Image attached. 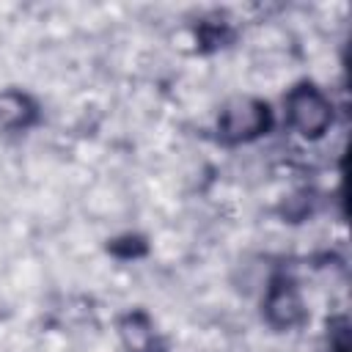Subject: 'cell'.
Listing matches in <instances>:
<instances>
[{
    "label": "cell",
    "instance_id": "obj_1",
    "mask_svg": "<svg viewBox=\"0 0 352 352\" xmlns=\"http://www.w3.org/2000/svg\"><path fill=\"white\" fill-rule=\"evenodd\" d=\"M283 121L302 140H322L336 121V110L316 82L302 80L283 96Z\"/></svg>",
    "mask_w": 352,
    "mask_h": 352
},
{
    "label": "cell",
    "instance_id": "obj_2",
    "mask_svg": "<svg viewBox=\"0 0 352 352\" xmlns=\"http://www.w3.org/2000/svg\"><path fill=\"white\" fill-rule=\"evenodd\" d=\"M272 129V107L258 96H234L228 99L214 121L217 140L223 146H245L264 138Z\"/></svg>",
    "mask_w": 352,
    "mask_h": 352
},
{
    "label": "cell",
    "instance_id": "obj_3",
    "mask_svg": "<svg viewBox=\"0 0 352 352\" xmlns=\"http://www.w3.org/2000/svg\"><path fill=\"white\" fill-rule=\"evenodd\" d=\"M261 319L275 330V333H289L305 324L308 308L302 300L300 286L289 275H272L270 283L264 286L261 297Z\"/></svg>",
    "mask_w": 352,
    "mask_h": 352
},
{
    "label": "cell",
    "instance_id": "obj_4",
    "mask_svg": "<svg viewBox=\"0 0 352 352\" xmlns=\"http://www.w3.org/2000/svg\"><path fill=\"white\" fill-rule=\"evenodd\" d=\"M41 121L38 102L22 88H0V132L25 135Z\"/></svg>",
    "mask_w": 352,
    "mask_h": 352
},
{
    "label": "cell",
    "instance_id": "obj_5",
    "mask_svg": "<svg viewBox=\"0 0 352 352\" xmlns=\"http://www.w3.org/2000/svg\"><path fill=\"white\" fill-rule=\"evenodd\" d=\"M118 341L124 352H165L157 324L143 308H132L118 319Z\"/></svg>",
    "mask_w": 352,
    "mask_h": 352
}]
</instances>
